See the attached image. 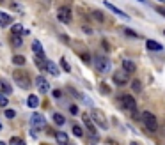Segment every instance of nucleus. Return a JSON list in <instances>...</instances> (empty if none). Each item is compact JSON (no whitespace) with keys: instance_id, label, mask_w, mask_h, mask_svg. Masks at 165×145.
Wrapping results in <instances>:
<instances>
[{"instance_id":"nucleus-11","label":"nucleus","mask_w":165,"mask_h":145,"mask_svg":"<svg viewBox=\"0 0 165 145\" xmlns=\"http://www.w3.org/2000/svg\"><path fill=\"white\" fill-rule=\"evenodd\" d=\"M103 4H105V7H107L108 11H112L114 14H117V16H122V18H126V20H128V14H126V13H122V11H121V9H119V7H115L114 4H110L108 0H105Z\"/></svg>"},{"instance_id":"nucleus-9","label":"nucleus","mask_w":165,"mask_h":145,"mask_svg":"<svg viewBox=\"0 0 165 145\" xmlns=\"http://www.w3.org/2000/svg\"><path fill=\"white\" fill-rule=\"evenodd\" d=\"M36 85H37V90H39L41 94H46V92L50 90V83H48V80H46L44 76H37Z\"/></svg>"},{"instance_id":"nucleus-4","label":"nucleus","mask_w":165,"mask_h":145,"mask_svg":"<svg viewBox=\"0 0 165 145\" xmlns=\"http://www.w3.org/2000/svg\"><path fill=\"white\" fill-rule=\"evenodd\" d=\"M94 69H98L100 72H107L110 69V60L103 55H96L94 57Z\"/></svg>"},{"instance_id":"nucleus-8","label":"nucleus","mask_w":165,"mask_h":145,"mask_svg":"<svg viewBox=\"0 0 165 145\" xmlns=\"http://www.w3.org/2000/svg\"><path fill=\"white\" fill-rule=\"evenodd\" d=\"M30 124H32V127L43 129L44 126H46V120H44V117L41 113H34V115L30 117Z\"/></svg>"},{"instance_id":"nucleus-19","label":"nucleus","mask_w":165,"mask_h":145,"mask_svg":"<svg viewBox=\"0 0 165 145\" xmlns=\"http://www.w3.org/2000/svg\"><path fill=\"white\" fill-rule=\"evenodd\" d=\"M46 71L52 72L53 76H59V69H57V65L53 64L52 60H46Z\"/></svg>"},{"instance_id":"nucleus-33","label":"nucleus","mask_w":165,"mask_h":145,"mask_svg":"<svg viewBox=\"0 0 165 145\" xmlns=\"http://www.w3.org/2000/svg\"><path fill=\"white\" fill-rule=\"evenodd\" d=\"M53 97H55V99H60V97H62V92H60V90H53Z\"/></svg>"},{"instance_id":"nucleus-39","label":"nucleus","mask_w":165,"mask_h":145,"mask_svg":"<svg viewBox=\"0 0 165 145\" xmlns=\"http://www.w3.org/2000/svg\"><path fill=\"white\" fill-rule=\"evenodd\" d=\"M160 2H165V0H160Z\"/></svg>"},{"instance_id":"nucleus-13","label":"nucleus","mask_w":165,"mask_h":145,"mask_svg":"<svg viewBox=\"0 0 165 145\" xmlns=\"http://www.w3.org/2000/svg\"><path fill=\"white\" fill-rule=\"evenodd\" d=\"M82 119H84V122H85V126H87V129L91 131L93 135H96V124L91 120V115H87V113H84L82 115Z\"/></svg>"},{"instance_id":"nucleus-24","label":"nucleus","mask_w":165,"mask_h":145,"mask_svg":"<svg viewBox=\"0 0 165 145\" xmlns=\"http://www.w3.org/2000/svg\"><path fill=\"white\" fill-rule=\"evenodd\" d=\"M53 122L55 124H59V126H64V117L60 115V113H53Z\"/></svg>"},{"instance_id":"nucleus-40","label":"nucleus","mask_w":165,"mask_h":145,"mask_svg":"<svg viewBox=\"0 0 165 145\" xmlns=\"http://www.w3.org/2000/svg\"><path fill=\"white\" fill-rule=\"evenodd\" d=\"M163 34H165V32H163Z\"/></svg>"},{"instance_id":"nucleus-2","label":"nucleus","mask_w":165,"mask_h":145,"mask_svg":"<svg viewBox=\"0 0 165 145\" xmlns=\"http://www.w3.org/2000/svg\"><path fill=\"white\" fill-rule=\"evenodd\" d=\"M13 78H14V81L20 85L22 88H29L30 87V80H29V74L25 71H22V69H16L14 74H13Z\"/></svg>"},{"instance_id":"nucleus-18","label":"nucleus","mask_w":165,"mask_h":145,"mask_svg":"<svg viewBox=\"0 0 165 145\" xmlns=\"http://www.w3.org/2000/svg\"><path fill=\"white\" fill-rule=\"evenodd\" d=\"M27 106H29V108H37V106H39V97H37L36 94H30L29 99H27Z\"/></svg>"},{"instance_id":"nucleus-38","label":"nucleus","mask_w":165,"mask_h":145,"mask_svg":"<svg viewBox=\"0 0 165 145\" xmlns=\"http://www.w3.org/2000/svg\"><path fill=\"white\" fill-rule=\"evenodd\" d=\"M138 2H144V0H138Z\"/></svg>"},{"instance_id":"nucleus-12","label":"nucleus","mask_w":165,"mask_h":145,"mask_svg":"<svg viewBox=\"0 0 165 145\" xmlns=\"http://www.w3.org/2000/svg\"><path fill=\"white\" fill-rule=\"evenodd\" d=\"M32 50H34V53H36V57L46 58V55H44V50H43V44L39 43V41H34V43H32Z\"/></svg>"},{"instance_id":"nucleus-29","label":"nucleus","mask_w":165,"mask_h":145,"mask_svg":"<svg viewBox=\"0 0 165 145\" xmlns=\"http://www.w3.org/2000/svg\"><path fill=\"white\" fill-rule=\"evenodd\" d=\"M7 103H9V99L6 97V94H4V92H0V106H2V108H6V106H7Z\"/></svg>"},{"instance_id":"nucleus-15","label":"nucleus","mask_w":165,"mask_h":145,"mask_svg":"<svg viewBox=\"0 0 165 145\" xmlns=\"http://www.w3.org/2000/svg\"><path fill=\"white\" fill-rule=\"evenodd\" d=\"M146 46H147V50H151V51H162L163 50V46L160 43H156V41H153V39L146 41Z\"/></svg>"},{"instance_id":"nucleus-10","label":"nucleus","mask_w":165,"mask_h":145,"mask_svg":"<svg viewBox=\"0 0 165 145\" xmlns=\"http://www.w3.org/2000/svg\"><path fill=\"white\" fill-rule=\"evenodd\" d=\"M121 67H122L126 72H130V74L137 71L135 62H133V60H130V58H122V60H121Z\"/></svg>"},{"instance_id":"nucleus-31","label":"nucleus","mask_w":165,"mask_h":145,"mask_svg":"<svg viewBox=\"0 0 165 145\" xmlns=\"http://www.w3.org/2000/svg\"><path fill=\"white\" fill-rule=\"evenodd\" d=\"M69 112H71V115H78V106L71 104V106H69Z\"/></svg>"},{"instance_id":"nucleus-3","label":"nucleus","mask_w":165,"mask_h":145,"mask_svg":"<svg viewBox=\"0 0 165 145\" xmlns=\"http://www.w3.org/2000/svg\"><path fill=\"white\" fill-rule=\"evenodd\" d=\"M119 101H121L122 108L126 110V112H135V110H137V101H135V97H131L130 94L119 96Z\"/></svg>"},{"instance_id":"nucleus-35","label":"nucleus","mask_w":165,"mask_h":145,"mask_svg":"<svg viewBox=\"0 0 165 145\" xmlns=\"http://www.w3.org/2000/svg\"><path fill=\"white\" fill-rule=\"evenodd\" d=\"M130 145H138V143H137V142H131V143H130Z\"/></svg>"},{"instance_id":"nucleus-1","label":"nucleus","mask_w":165,"mask_h":145,"mask_svg":"<svg viewBox=\"0 0 165 145\" xmlns=\"http://www.w3.org/2000/svg\"><path fill=\"white\" fill-rule=\"evenodd\" d=\"M140 119H142V122H144V126H146V129L147 131L155 133V131L158 129V120L151 112H144L142 115H140Z\"/></svg>"},{"instance_id":"nucleus-21","label":"nucleus","mask_w":165,"mask_h":145,"mask_svg":"<svg viewBox=\"0 0 165 145\" xmlns=\"http://www.w3.org/2000/svg\"><path fill=\"white\" fill-rule=\"evenodd\" d=\"M13 64L14 65H25V57H23V55H14V57H13Z\"/></svg>"},{"instance_id":"nucleus-32","label":"nucleus","mask_w":165,"mask_h":145,"mask_svg":"<svg viewBox=\"0 0 165 145\" xmlns=\"http://www.w3.org/2000/svg\"><path fill=\"white\" fill-rule=\"evenodd\" d=\"M80 57H82V60H84L85 64H89V62H91V58H89V53H82Z\"/></svg>"},{"instance_id":"nucleus-28","label":"nucleus","mask_w":165,"mask_h":145,"mask_svg":"<svg viewBox=\"0 0 165 145\" xmlns=\"http://www.w3.org/2000/svg\"><path fill=\"white\" fill-rule=\"evenodd\" d=\"M9 143H11V145H25V142H23L22 138H18V136H13L11 140H9Z\"/></svg>"},{"instance_id":"nucleus-6","label":"nucleus","mask_w":165,"mask_h":145,"mask_svg":"<svg viewBox=\"0 0 165 145\" xmlns=\"http://www.w3.org/2000/svg\"><path fill=\"white\" fill-rule=\"evenodd\" d=\"M130 72H126L124 69H119V71H115L114 72V76H112V81H114L115 85H119V87H122V85H126L128 83V80H130V76H128Z\"/></svg>"},{"instance_id":"nucleus-14","label":"nucleus","mask_w":165,"mask_h":145,"mask_svg":"<svg viewBox=\"0 0 165 145\" xmlns=\"http://www.w3.org/2000/svg\"><path fill=\"white\" fill-rule=\"evenodd\" d=\"M9 23H13V18L9 13H4V11H0V27H7Z\"/></svg>"},{"instance_id":"nucleus-20","label":"nucleus","mask_w":165,"mask_h":145,"mask_svg":"<svg viewBox=\"0 0 165 145\" xmlns=\"http://www.w3.org/2000/svg\"><path fill=\"white\" fill-rule=\"evenodd\" d=\"M11 44H13L14 48H20V46L23 44L22 36H18V34H13V37H11Z\"/></svg>"},{"instance_id":"nucleus-5","label":"nucleus","mask_w":165,"mask_h":145,"mask_svg":"<svg viewBox=\"0 0 165 145\" xmlns=\"http://www.w3.org/2000/svg\"><path fill=\"white\" fill-rule=\"evenodd\" d=\"M91 119L94 120L96 126H100L101 129H107L108 127V122H107V119H105V115H103L101 110H93V112H91Z\"/></svg>"},{"instance_id":"nucleus-25","label":"nucleus","mask_w":165,"mask_h":145,"mask_svg":"<svg viewBox=\"0 0 165 145\" xmlns=\"http://www.w3.org/2000/svg\"><path fill=\"white\" fill-rule=\"evenodd\" d=\"M131 88H133V92H140L142 90V83L138 80H133L131 81Z\"/></svg>"},{"instance_id":"nucleus-37","label":"nucleus","mask_w":165,"mask_h":145,"mask_svg":"<svg viewBox=\"0 0 165 145\" xmlns=\"http://www.w3.org/2000/svg\"><path fill=\"white\" fill-rule=\"evenodd\" d=\"M0 131H2V122H0Z\"/></svg>"},{"instance_id":"nucleus-16","label":"nucleus","mask_w":165,"mask_h":145,"mask_svg":"<svg viewBox=\"0 0 165 145\" xmlns=\"http://www.w3.org/2000/svg\"><path fill=\"white\" fill-rule=\"evenodd\" d=\"M55 140H57L60 145H68L69 136H68V133H64V131H57V133H55Z\"/></svg>"},{"instance_id":"nucleus-17","label":"nucleus","mask_w":165,"mask_h":145,"mask_svg":"<svg viewBox=\"0 0 165 145\" xmlns=\"http://www.w3.org/2000/svg\"><path fill=\"white\" fill-rule=\"evenodd\" d=\"M0 92H4L6 96L13 92V87H11V85H9V83L4 80V78H0Z\"/></svg>"},{"instance_id":"nucleus-22","label":"nucleus","mask_w":165,"mask_h":145,"mask_svg":"<svg viewBox=\"0 0 165 145\" xmlns=\"http://www.w3.org/2000/svg\"><path fill=\"white\" fill-rule=\"evenodd\" d=\"M93 18H94V20H98L100 23L105 22V16L101 14V11H98V9H94V11H93Z\"/></svg>"},{"instance_id":"nucleus-7","label":"nucleus","mask_w":165,"mask_h":145,"mask_svg":"<svg viewBox=\"0 0 165 145\" xmlns=\"http://www.w3.org/2000/svg\"><path fill=\"white\" fill-rule=\"evenodd\" d=\"M57 18H59V22H62V23H71V9L68 7V6L59 7Z\"/></svg>"},{"instance_id":"nucleus-30","label":"nucleus","mask_w":165,"mask_h":145,"mask_svg":"<svg viewBox=\"0 0 165 145\" xmlns=\"http://www.w3.org/2000/svg\"><path fill=\"white\" fill-rule=\"evenodd\" d=\"M4 115L7 117V119H14V117H16V112H14V110H11V108H6Z\"/></svg>"},{"instance_id":"nucleus-23","label":"nucleus","mask_w":165,"mask_h":145,"mask_svg":"<svg viewBox=\"0 0 165 145\" xmlns=\"http://www.w3.org/2000/svg\"><path fill=\"white\" fill-rule=\"evenodd\" d=\"M13 34H18V36L23 34V25L22 23H14V25H13Z\"/></svg>"},{"instance_id":"nucleus-36","label":"nucleus","mask_w":165,"mask_h":145,"mask_svg":"<svg viewBox=\"0 0 165 145\" xmlns=\"http://www.w3.org/2000/svg\"><path fill=\"white\" fill-rule=\"evenodd\" d=\"M0 145H6V142H0Z\"/></svg>"},{"instance_id":"nucleus-26","label":"nucleus","mask_w":165,"mask_h":145,"mask_svg":"<svg viewBox=\"0 0 165 145\" xmlns=\"http://www.w3.org/2000/svg\"><path fill=\"white\" fill-rule=\"evenodd\" d=\"M73 135H75V136H84V129H82V127H80L78 124H76V126H73Z\"/></svg>"},{"instance_id":"nucleus-34","label":"nucleus","mask_w":165,"mask_h":145,"mask_svg":"<svg viewBox=\"0 0 165 145\" xmlns=\"http://www.w3.org/2000/svg\"><path fill=\"white\" fill-rule=\"evenodd\" d=\"M124 32H126L128 36H131V37H138V36H137V34H135V32H131V30H128V29L124 30Z\"/></svg>"},{"instance_id":"nucleus-27","label":"nucleus","mask_w":165,"mask_h":145,"mask_svg":"<svg viewBox=\"0 0 165 145\" xmlns=\"http://www.w3.org/2000/svg\"><path fill=\"white\" fill-rule=\"evenodd\" d=\"M60 67H62V69H64L66 72H69V71H71V65H69V62H68L66 58H60Z\"/></svg>"}]
</instances>
